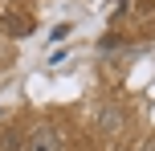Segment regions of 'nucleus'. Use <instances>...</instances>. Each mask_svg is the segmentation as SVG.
Wrapping results in <instances>:
<instances>
[{"instance_id":"nucleus-1","label":"nucleus","mask_w":155,"mask_h":151,"mask_svg":"<svg viewBox=\"0 0 155 151\" xmlns=\"http://www.w3.org/2000/svg\"><path fill=\"white\" fill-rule=\"evenodd\" d=\"M25 151H61V135H57V127H33L29 135H25Z\"/></svg>"},{"instance_id":"nucleus-2","label":"nucleus","mask_w":155,"mask_h":151,"mask_svg":"<svg viewBox=\"0 0 155 151\" xmlns=\"http://www.w3.org/2000/svg\"><path fill=\"white\" fill-rule=\"evenodd\" d=\"M102 131H118V110L114 114H102Z\"/></svg>"},{"instance_id":"nucleus-3","label":"nucleus","mask_w":155,"mask_h":151,"mask_svg":"<svg viewBox=\"0 0 155 151\" xmlns=\"http://www.w3.org/2000/svg\"><path fill=\"white\" fill-rule=\"evenodd\" d=\"M139 151H155V139H147V143H143V147H139Z\"/></svg>"}]
</instances>
